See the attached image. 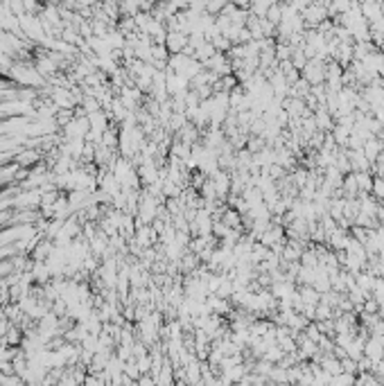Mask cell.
<instances>
[{
	"mask_svg": "<svg viewBox=\"0 0 384 386\" xmlns=\"http://www.w3.org/2000/svg\"><path fill=\"white\" fill-rule=\"evenodd\" d=\"M370 192H373L375 197H377L379 201H384V176H377L373 181V187H370Z\"/></svg>",
	"mask_w": 384,
	"mask_h": 386,
	"instance_id": "cell-2",
	"label": "cell"
},
{
	"mask_svg": "<svg viewBox=\"0 0 384 386\" xmlns=\"http://www.w3.org/2000/svg\"><path fill=\"white\" fill-rule=\"evenodd\" d=\"M355 178H357V187L364 192H370V187H373V178H370L368 169L366 172H355Z\"/></svg>",
	"mask_w": 384,
	"mask_h": 386,
	"instance_id": "cell-1",
	"label": "cell"
}]
</instances>
